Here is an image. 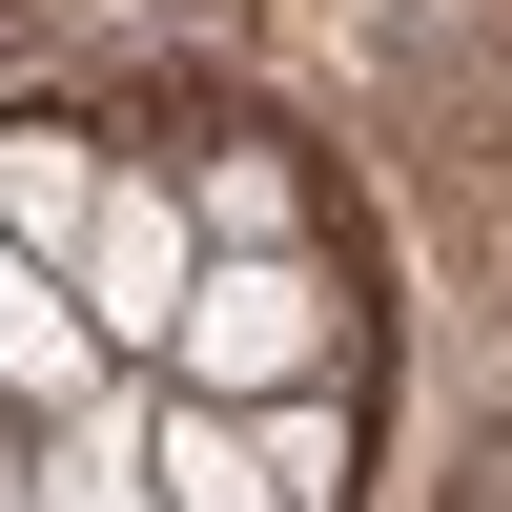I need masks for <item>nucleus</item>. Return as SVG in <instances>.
I'll return each instance as SVG.
<instances>
[{
  "label": "nucleus",
  "mask_w": 512,
  "mask_h": 512,
  "mask_svg": "<svg viewBox=\"0 0 512 512\" xmlns=\"http://www.w3.org/2000/svg\"><path fill=\"white\" fill-rule=\"evenodd\" d=\"M328 349H349V287H328L308 246H205V287H185V328H164V369H185V390H226V410H267V390H308Z\"/></svg>",
  "instance_id": "obj_1"
},
{
  "label": "nucleus",
  "mask_w": 512,
  "mask_h": 512,
  "mask_svg": "<svg viewBox=\"0 0 512 512\" xmlns=\"http://www.w3.org/2000/svg\"><path fill=\"white\" fill-rule=\"evenodd\" d=\"M62 287L103 308V349H164V328H185V287H205V226H185V185H144V164H123V185H103V226L62 246Z\"/></svg>",
  "instance_id": "obj_2"
},
{
  "label": "nucleus",
  "mask_w": 512,
  "mask_h": 512,
  "mask_svg": "<svg viewBox=\"0 0 512 512\" xmlns=\"http://www.w3.org/2000/svg\"><path fill=\"white\" fill-rule=\"evenodd\" d=\"M82 390H103V308L62 287V246L0 226V410L41 431V410H82Z\"/></svg>",
  "instance_id": "obj_3"
},
{
  "label": "nucleus",
  "mask_w": 512,
  "mask_h": 512,
  "mask_svg": "<svg viewBox=\"0 0 512 512\" xmlns=\"http://www.w3.org/2000/svg\"><path fill=\"white\" fill-rule=\"evenodd\" d=\"M103 185H123V164L82 144V123H0V226H21V246H82Z\"/></svg>",
  "instance_id": "obj_4"
},
{
  "label": "nucleus",
  "mask_w": 512,
  "mask_h": 512,
  "mask_svg": "<svg viewBox=\"0 0 512 512\" xmlns=\"http://www.w3.org/2000/svg\"><path fill=\"white\" fill-rule=\"evenodd\" d=\"M144 492H164V512H246V492H267L246 410H226V390H185V410H164V451H144Z\"/></svg>",
  "instance_id": "obj_5"
},
{
  "label": "nucleus",
  "mask_w": 512,
  "mask_h": 512,
  "mask_svg": "<svg viewBox=\"0 0 512 512\" xmlns=\"http://www.w3.org/2000/svg\"><path fill=\"white\" fill-rule=\"evenodd\" d=\"M246 451H267V492H349V431H328V369L246 410Z\"/></svg>",
  "instance_id": "obj_6"
},
{
  "label": "nucleus",
  "mask_w": 512,
  "mask_h": 512,
  "mask_svg": "<svg viewBox=\"0 0 512 512\" xmlns=\"http://www.w3.org/2000/svg\"><path fill=\"white\" fill-rule=\"evenodd\" d=\"M0 431H21V410H0ZM21 492H41V451H0V512H21Z\"/></svg>",
  "instance_id": "obj_7"
}]
</instances>
